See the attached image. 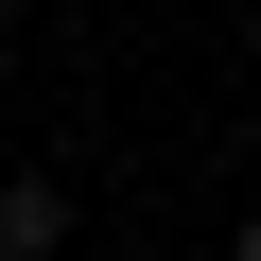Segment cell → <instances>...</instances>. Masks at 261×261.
<instances>
[{
  "label": "cell",
  "mask_w": 261,
  "mask_h": 261,
  "mask_svg": "<svg viewBox=\"0 0 261 261\" xmlns=\"http://www.w3.org/2000/svg\"><path fill=\"white\" fill-rule=\"evenodd\" d=\"M53 244H70V192L53 174H0V261H53Z\"/></svg>",
  "instance_id": "obj_1"
},
{
  "label": "cell",
  "mask_w": 261,
  "mask_h": 261,
  "mask_svg": "<svg viewBox=\"0 0 261 261\" xmlns=\"http://www.w3.org/2000/svg\"><path fill=\"white\" fill-rule=\"evenodd\" d=\"M226 261H261V226H226Z\"/></svg>",
  "instance_id": "obj_2"
}]
</instances>
